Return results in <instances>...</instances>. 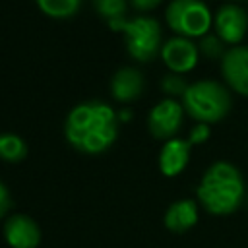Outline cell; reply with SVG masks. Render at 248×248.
Returning <instances> with one entry per match:
<instances>
[{
  "instance_id": "6da1fadb",
  "label": "cell",
  "mask_w": 248,
  "mask_h": 248,
  "mask_svg": "<svg viewBox=\"0 0 248 248\" xmlns=\"http://www.w3.org/2000/svg\"><path fill=\"white\" fill-rule=\"evenodd\" d=\"M66 141L79 153H105L118 136V116L107 103L93 99L76 105L64 120Z\"/></svg>"
},
{
  "instance_id": "7a4b0ae2",
  "label": "cell",
  "mask_w": 248,
  "mask_h": 248,
  "mask_svg": "<svg viewBox=\"0 0 248 248\" xmlns=\"http://www.w3.org/2000/svg\"><path fill=\"white\" fill-rule=\"evenodd\" d=\"M198 202L211 215H231L234 213L244 196V180L240 170L229 161H215L203 172L198 188Z\"/></svg>"
},
{
  "instance_id": "3957f363",
  "label": "cell",
  "mask_w": 248,
  "mask_h": 248,
  "mask_svg": "<svg viewBox=\"0 0 248 248\" xmlns=\"http://www.w3.org/2000/svg\"><path fill=\"white\" fill-rule=\"evenodd\" d=\"M184 112L202 124H215L223 120L231 107L232 99L229 89L215 79H200L190 83L182 97Z\"/></svg>"
},
{
  "instance_id": "277c9868",
  "label": "cell",
  "mask_w": 248,
  "mask_h": 248,
  "mask_svg": "<svg viewBox=\"0 0 248 248\" xmlns=\"http://www.w3.org/2000/svg\"><path fill=\"white\" fill-rule=\"evenodd\" d=\"M112 31H122L126 35V50L136 62H151L161 54V25L151 16H138L132 19H122L108 25Z\"/></svg>"
},
{
  "instance_id": "5b68a950",
  "label": "cell",
  "mask_w": 248,
  "mask_h": 248,
  "mask_svg": "<svg viewBox=\"0 0 248 248\" xmlns=\"http://www.w3.org/2000/svg\"><path fill=\"white\" fill-rule=\"evenodd\" d=\"M167 25L186 39L203 37L213 25V16L202 0H172L165 10Z\"/></svg>"
},
{
  "instance_id": "8992f818",
  "label": "cell",
  "mask_w": 248,
  "mask_h": 248,
  "mask_svg": "<svg viewBox=\"0 0 248 248\" xmlns=\"http://www.w3.org/2000/svg\"><path fill=\"white\" fill-rule=\"evenodd\" d=\"M182 120H184L182 103L174 99H165L149 110L147 128H149V134L157 140H172L182 128Z\"/></svg>"
},
{
  "instance_id": "52a82bcc",
  "label": "cell",
  "mask_w": 248,
  "mask_h": 248,
  "mask_svg": "<svg viewBox=\"0 0 248 248\" xmlns=\"http://www.w3.org/2000/svg\"><path fill=\"white\" fill-rule=\"evenodd\" d=\"M213 27H215V35L225 45L236 46L248 29V12L234 2L223 4L217 8L213 16Z\"/></svg>"
},
{
  "instance_id": "ba28073f",
  "label": "cell",
  "mask_w": 248,
  "mask_h": 248,
  "mask_svg": "<svg viewBox=\"0 0 248 248\" xmlns=\"http://www.w3.org/2000/svg\"><path fill=\"white\" fill-rule=\"evenodd\" d=\"M161 58L165 66L174 74H186L194 70L200 58L198 45L186 37H170L161 46Z\"/></svg>"
},
{
  "instance_id": "9c48e42d",
  "label": "cell",
  "mask_w": 248,
  "mask_h": 248,
  "mask_svg": "<svg viewBox=\"0 0 248 248\" xmlns=\"http://www.w3.org/2000/svg\"><path fill=\"white\" fill-rule=\"evenodd\" d=\"M221 76L232 91L248 97V46L236 45L225 52L221 58Z\"/></svg>"
},
{
  "instance_id": "30bf717a",
  "label": "cell",
  "mask_w": 248,
  "mask_h": 248,
  "mask_svg": "<svg viewBox=\"0 0 248 248\" xmlns=\"http://www.w3.org/2000/svg\"><path fill=\"white\" fill-rule=\"evenodd\" d=\"M4 238L12 248H37L41 229L29 215L16 213L4 223Z\"/></svg>"
},
{
  "instance_id": "8fae6325",
  "label": "cell",
  "mask_w": 248,
  "mask_h": 248,
  "mask_svg": "<svg viewBox=\"0 0 248 248\" xmlns=\"http://www.w3.org/2000/svg\"><path fill=\"white\" fill-rule=\"evenodd\" d=\"M143 87H145L143 74L136 68H130V66L116 70L112 79H110V95L118 103L136 101L143 93Z\"/></svg>"
},
{
  "instance_id": "7c38bea8",
  "label": "cell",
  "mask_w": 248,
  "mask_h": 248,
  "mask_svg": "<svg viewBox=\"0 0 248 248\" xmlns=\"http://www.w3.org/2000/svg\"><path fill=\"white\" fill-rule=\"evenodd\" d=\"M190 149H192V143L188 140H180V138L167 140L165 145L161 147V153H159V169H161V172L165 176L180 174L188 165Z\"/></svg>"
},
{
  "instance_id": "4fadbf2b",
  "label": "cell",
  "mask_w": 248,
  "mask_h": 248,
  "mask_svg": "<svg viewBox=\"0 0 248 248\" xmlns=\"http://www.w3.org/2000/svg\"><path fill=\"white\" fill-rule=\"evenodd\" d=\"M165 227L172 232H184L198 223V203L194 200H178L165 211Z\"/></svg>"
},
{
  "instance_id": "5bb4252c",
  "label": "cell",
  "mask_w": 248,
  "mask_h": 248,
  "mask_svg": "<svg viewBox=\"0 0 248 248\" xmlns=\"http://www.w3.org/2000/svg\"><path fill=\"white\" fill-rule=\"evenodd\" d=\"M35 2L45 16L54 19L74 17L81 8V0H35Z\"/></svg>"
},
{
  "instance_id": "9a60e30c",
  "label": "cell",
  "mask_w": 248,
  "mask_h": 248,
  "mask_svg": "<svg viewBox=\"0 0 248 248\" xmlns=\"http://www.w3.org/2000/svg\"><path fill=\"white\" fill-rule=\"evenodd\" d=\"M27 157V143L16 134H0V159L6 163H19Z\"/></svg>"
},
{
  "instance_id": "2e32d148",
  "label": "cell",
  "mask_w": 248,
  "mask_h": 248,
  "mask_svg": "<svg viewBox=\"0 0 248 248\" xmlns=\"http://www.w3.org/2000/svg\"><path fill=\"white\" fill-rule=\"evenodd\" d=\"M93 8L108 25H112L126 19L128 2L126 0H93Z\"/></svg>"
},
{
  "instance_id": "e0dca14e",
  "label": "cell",
  "mask_w": 248,
  "mask_h": 248,
  "mask_svg": "<svg viewBox=\"0 0 248 248\" xmlns=\"http://www.w3.org/2000/svg\"><path fill=\"white\" fill-rule=\"evenodd\" d=\"M198 50H200V54H203L209 60H221L225 56V52H227L225 50V43L215 33H207V35L200 37Z\"/></svg>"
},
{
  "instance_id": "ac0fdd59",
  "label": "cell",
  "mask_w": 248,
  "mask_h": 248,
  "mask_svg": "<svg viewBox=\"0 0 248 248\" xmlns=\"http://www.w3.org/2000/svg\"><path fill=\"white\" fill-rule=\"evenodd\" d=\"M188 87H190V83L180 74H174V72L167 74L161 79V89L169 95V99H172V97H184V93H186Z\"/></svg>"
},
{
  "instance_id": "d6986e66",
  "label": "cell",
  "mask_w": 248,
  "mask_h": 248,
  "mask_svg": "<svg viewBox=\"0 0 248 248\" xmlns=\"http://www.w3.org/2000/svg\"><path fill=\"white\" fill-rule=\"evenodd\" d=\"M207 138H209V124H202V122H198V124L192 128L188 141H190L192 145H198V143L207 141Z\"/></svg>"
},
{
  "instance_id": "ffe728a7",
  "label": "cell",
  "mask_w": 248,
  "mask_h": 248,
  "mask_svg": "<svg viewBox=\"0 0 248 248\" xmlns=\"http://www.w3.org/2000/svg\"><path fill=\"white\" fill-rule=\"evenodd\" d=\"M163 0H130L132 8L138 10V12H151L155 10Z\"/></svg>"
},
{
  "instance_id": "44dd1931",
  "label": "cell",
  "mask_w": 248,
  "mask_h": 248,
  "mask_svg": "<svg viewBox=\"0 0 248 248\" xmlns=\"http://www.w3.org/2000/svg\"><path fill=\"white\" fill-rule=\"evenodd\" d=\"M12 207V198H10V192L6 188V184L0 182V217H4L8 213V209Z\"/></svg>"
},
{
  "instance_id": "7402d4cb",
  "label": "cell",
  "mask_w": 248,
  "mask_h": 248,
  "mask_svg": "<svg viewBox=\"0 0 248 248\" xmlns=\"http://www.w3.org/2000/svg\"><path fill=\"white\" fill-rule=\"evenodd\" d=\"M130 114H132L130 110H122V112H120V118H122V120H130Z\"/></svg>"
},
{
  "instance_id": "603a6c76",
  "label": "cell",
  "mask_w": 248,
  "mask_h": 248,
  "mask_svg": "<svg viewBox=\"0 0 248 248\" xmlns=\"http://www.w3.org/2000/svg\"><path fill=\"white\" fill-rule=\"evenodd\" d=\"M229 2H240V0H229Z\"/></svg>"
},
{
  "instance_id": "cb8c5ba5",
  "label": "cell",
  "mask_w": 248,
  "mask_h": 248,
  "mask_svg": "<svg viewBox=\"0 0 248 248\" xmlns=\"http://www.w3.org/2000/svg\"><path fill=\"white\" fill-rule=\"evenodd\" d=\"M246 200H248V194H246Z\"/></svg>"
}]
</instances>
